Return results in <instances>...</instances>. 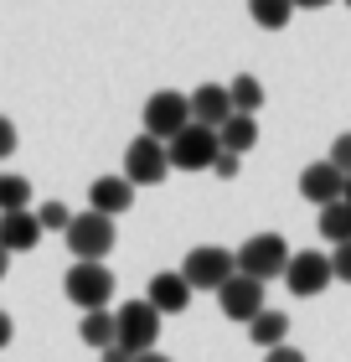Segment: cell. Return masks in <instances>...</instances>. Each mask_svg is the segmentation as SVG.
Listing matches in <instances>:
<instances>
[{"instance_id": "cell-23", "label": "cell", "mask_w": 351, "mask_h": 362, "mask_svg": "<svg viewBox=\"0 0 351 362\" xmlns=\"http://www.w3.org/2000/svg\"><path fill=\"white\" fill-rule=\"evenodd\" d=\"M37 223H42V233H68L73 212L62 207V202H42V207H37Z\"/></svg>"}, {"instance_id": "cell-29", "label": "cell", "mask_w": 351, "mask_h": 362, "mask_svg": "<svg viewBox=\"0 0 351 362\" xmlns=\"http://www.w3.org/2000/svg\"><path fill=\"white\" fill-rule=\"evenodd\" d=\"M98 362H135V352H124L119 341H114V347H104V352H98Z\"/></svg>"}, {"instance_id": "cell-14", "label": "cell", "mask_w": 351, "mask_h": 362, "mask_svg": "<svg viewBox=\"0 0 351 362\" xmlns=\"http://www.w3.org/2000/svg\"><path fill=\"white\" fill-rule=\"evenodd\" d=\"M186 98H191V124L222 129V124L232 119V98H227V88H222V83H202V88L186 93Z\"/></svg>"}, {"instance_id": "cell-2", "label": "cell", "mask_w": 351, "mask_h": 362, "mask_svg": "<svg viewBox=\"0 0 351 362\" xmlns=\"http://www.w3.org/2000/svg\"><path fill=\"white\" fill-rule=\"evenodd\" d=\"M284 269H290V238L284 233H254L248 243H238V274L248 279H284Z\"/></svg>"}, {"instance_id": "cell-21", "label": "cell", "mask_w": 351, "mask_h": 362, "mask_svg": "<svg viewBox=\"0 0 351 362\" xmlns=\"http://www.w3.org/2000/svg\"><path fill=\"white\" fill-rule=\"evenodd\" d=\"M227 98H232V114H258L263 109V83L254 73H238L227 83Z\"/></svg>"}, {"instance_id": "cell-5", "label": "cell", "mask_w": 351, "mask_h": 362, "mask_svg": "<svg viewBox=\"0 0 351 362\" xmlns=\"http://www.w3.org/2000/svg\"><path fill=\"white\" fill-rule=\"evenodd\" d=\"M114 321H119V347L124 352H155V337H160V310L150 300H124L119 310H114Z\"/></svg>"}, {"instance_id": "cell-9", "label": "cell", "mask_w": 351, "mask_h": 362, "mask_svg": "<svg viewBox=\"0 0 351 362\" xmlns=\"http://www.w3.org/2000/svg\"><path fill=\"white\" fill-rule=\"evenodd\" d=\"M331 279H336V269H331V254H321V249L290 254V269H284V285H290V295L310 300V295H321Z\"/></svg>"}, {"instance_id": "cell-22", "label": "cell", "mask_w": 351, "mask_h": 362, "mask_svg": "<svg viewBox=\"0 0 351 362\" xmlns=\"http://www.w3.org/2000/svg\"><path fill=\"white\" fill-rule=\"evenodd\" d=\"M31 207V181L26 176H0V212H26Z\"/></svg>"}, {"instance_id": "cell-32", "label": "cell", "mask_w": 351, "mask_h": 362, "mask_svg": "<svg viewBox=\"0 0 351 362\" xmlns=\"http://www.w3.org/2000/svg\"><path fill=\"white\" fill-rule=\"evenodd\" d=\"M135 362H171V357H160V352H140Z\"/></svg>"}, {"instance_id": "cell-24", "label": "cell", "mask_w": 351, "mask_h": 362, "mask_svg": "<svg viewBox=\"0 0 351 362\" xmlns=\"http://www.w3.org/2000/svg\"><path fill=\"white\" fill-rule=\"evenodd\" d=\"M331 166H336V171H346L351 176V129H346V135H336V145H331Z\"/></svg>"}, {"instance_id": "cell-1", "label": "cell", "mask_w": 351, "mask_h": 362, "mask_svg": "<svg viewBox=\"0 0 351 362\" xmlns=\"http://www.w3.org/2000/svg\"><path fill=\"white\" fill-rule=\"evenodd\" d=\"M68 249L73 259H83V264H104V259L114 254V243H119V233H114V218H104V212H73V223H68Z\"/></svg>"}, {"instance_id": "cell-6", "label": "cell", "mask_w": 351, "mask_h": 362, "mask_svg": "<svg viewBox=\"0 0 351 362\" xmlns=\"http://www.w3.org/2000/svg\"><path fill=\"white\" fill-rule=\"evenodd\" d=\"M165 151H171V171H212V160L222 156V145H217V129L186 124L176 140H165Z\"/></svg>"}, {"instance_id": "cell-12", "label": "cell", "mask_w": 351, "mask_h": 362, "mask_svg": "<svg viewBox=\"0 0 351 362\" xmlns=\"http://www.w3.org/2000/svg\"><path fill=\"white\" fill-rule=\"evenodd\" d=\"M191 285H186V279H181V269H160L155 279H150V290H145V300L150 305H155L160 310V316H181V310H186L191 305Z\"/></svg>"}, {"instance_id": "cell-35", "label": "cell", "mask_w": 351, "mask_h": 362, "mask_svg": "<svg viewBox=\"0 0 351 362\" xmlns=\"http://www.w3.org/2000/svg\"><path fill=\"white\" fill-rule=\"evenodd\" d=\"M346 6H351V0H346Z\"/></svg>"}, {"instance_id": "cell-20", "label": "cell", "mask_w": 351, "mask_h": 362, "mask_svg": "<svg viewBox=\"0 0 351 362\" xmlns=\"http://www.w3.org/2000/svg\"><path fill=\"white\" fill-rule=\"evenodd\" d=\"M248 16H254V26H263V31H284L295 21V0H248Z\"/></svg>"}, {"instance_id": "cell-19", "label": "cell", "mask_w": 351, "mask_h": 362, "mask_svg": "<svg viewBox=\"0 0 351 362\" xmlns=\"http://www.w3.org/2000/svg\"><path fill=\"white\" fill-rule=\"evenodd\" d=\"M315 228H321V238L326 243H351V202H331V207H321L315 212Z\"/></svg>"}, {"instance_id": "cell-10", "label": "cell", "mask_w": 351, "mask_h": 362, "mask_svg": "<svg viewBox=\"0 0 351 362\" xmlns=\"http://www.w3.org/2000/svg\"><path fill=\"white\" fill-rule=\"evenodd\" d=\"M217 305H222V316L227 321H238L248 326L263 310V279H248V274H232L222 290H217Z\"/></svg>"}, {"instance_id": "cell-18", "label": "cell", "mask_w": 351, "mask_h": 362, "mask_svg": "<svg viewBox=\"0 0 351 362\" xmlns=\"http://www.w3.org/2000/svg\"><path fill=\"white\" fill-rule=\"evenodd\" d=\"M78 337L88 341L93 352H104L119 341V321H114V310H83V326H78Z\"/></svg>"}, {"instance_id": "cell-16", "label": "cell", "mask_w": 351, "mask_h": 362, "mask_svg": "<svg viewBox=\"0 0 351 362\" xmlns=\"http://www.w3.org/2000/svg\"><path fill=\"white\" fill-rule=\"evenodd\" d=\"M217 145H222L227 156H248L258 145V119L254 114H232V119L217 129Z\"/></svg>"}, {"instance_id": "cell-15", "label": "cell", "mask_w": 351, "mask_h": 362, "mask_svg": "<svg viewBox=\"0 0 351 362\" xmlns=\"http://www.w3.org/2000/svg\"><path fill=\"white\" fill-rule=\"evenodd\" d=\"M42 243V223H37V212H0V249L6 254H26V249H37Z\"/></svg>"}, {"instance_id": "cell-13", "label": "cell", "mask_w": 351, "mask_h": 362, "mask_svg": "<svg viewBox=\"0 0 351 362\" xmlns=\"http://www.w3.org/2000/svg\"><path fill=\"white\" fill-rule=\"evenodd\" d=\"M88 207L93 212H104V218H119V212L135 207V187H129V176H98L93 187H88Z\"/></svg>"}, {"instance_id": "cell-33", "label": "cell", "mask_w": 351, "mask_h": 362, "mask_svg": "<svg viewBox=\"0 0 351 362\" xmlns=\"http://www.w3.org/2000/svg\"><path fill=\"white\" fill-rule=\"evenodd\" d=\"M6 264H11V254H6V249H0V279H6Z\"/></svg>"}, {"instance_id": "cell-26", "label": "cell", "mask_w": 351, "mask_h": 362, "mask_svg": "<svg viewBox=\"0 0 351 362\" xmlns=\"http://www.w3.org/2000/svg\"><path fill=\"white\" fill-rule=\"evenodd\" d=\"M331 269H336V279H341V285H351V243H341V249L331 254Z\"/></svg>"}, {"instance_id": "cell-31", "label": "cell", "mask_w": 351, "mask_h": 362, "mask_svg": "<svg viewBox=\"0 0 351 362\" xmlns=\"http://www.w3.org/2000/svg\"><path fill=\"white\" fill-rule=\"evenodd\" d=\"M331 0H295V11H326Z\"/></svg>"}, {"instance_id": "cell-8", "label": "cell", "mask_w": 351, "mask_h": 362, "mask_svg": "<svg viewBox=\"0 0 351 362\" xmlns=\"http://www.w3.org/2000/svg\"><path fill=\"white\" fill-rule=\"evenodd\" d=\"M186 124H191V98H186V93L160 88V93H150V98H145V135H155V140H176Z\"/></svg>"}, {"instance_id": "cell-27", "label": "cell", "mask_w": 351, "mask_h": 362, "mask_svg": "<svg viewBox=\"0 0 351 362\" xmlns=\"http://www.w3.org/2000/svg\"><path fill=\"white\" fill-rule=\"evenodd\" d=\"M263 362H305V352H295L290 341H284V347H274V352H263Z\"/></svg>"}, {"instance_id": "cell-34", "label": "cell", "mask_w": 351, "mask_h": 362, "mask_svg": "<svg viewBox=\"0 0 351 362\" xmlns=\"http://www.w3.org/2000/svg\"><path fill=\"white\" fill-rule=\"evenodd\" d=\"M346 202H351V176H346Z\"/></svg>"}, {"instance_id": "cell-17", "label": "cell", "mask_w": 351, "mask_h": 362, "mask_svg": "<svg viewBox=\"0 0 351 362\" xmlns=\"http://www.w3.org/2000/svg\"><path fill=\"white\" fill-rule=\"evenodd\" d=\"M248 337H254L263 352H274V347H284V337H290V316H284V310H269V305H263L258 316L248 321Z\"/></svg>"}, {"instance_id": "cell-4", "label": "cell", "mask_w": 351, "mask_h": 362, "mask_svg": "<svg viewBox=\"0 0 351 362\" xmlns=\"http://www.w3.org/2000/svg\"><path fill=\"white\" fill-rule=\"evenodd\" d=\"M62 295H68L78 310H109V300H114V269L109 264H83V259H73L68 279H62Z\"/></svg>"}, {"instance_id": "cell-25", "label": "cell", "mask_w": 351, "mask_h": 362, "mask_svg": "<svg viewBox=\"0 0 351 362\" xmlns=\"http://www.w3.org/2000/svg\"><path fill=\"white\" fill-rule=\"evenodd\" d=\"M238 171H243V156H227V151H222V156L212 160V176H222V181H232Z\"/></svg>"}, {"instance_id": "cell-28", "label": "cell", "mask_w": 351, "mask_h": 362, "mask_svg": "<svg viewBox=\"0 0 351 362\" xmlns=\"http://www.w3.org/2000/svg\"><path fill=\"white\" fill-rule=\"evenodd\" d=\"M11 151H16V124H11V119H0V160H6Z\"/></svg>"}, {"instance_id": "cell-30", "label": "cell", "mask_w": 351, "mask_h": 362, "mask_svg": "<svg viewBox=\"0 0 351 362\" xmlns=\"http://www.w3.org/2000/svg\"><path fill=\"white\" fill-rule=\"evenodd\" d=\"M11 337H16V321L6 316V310H0V347H11Z\"/></svg>"}, {"instance_id": "cell-3", "label": "cell", "mask_w": 351, "mask_h": 362, "mask_svg": "<svg viewBox=\"0 0 351 362\" xmlns=\"http://www.w3.org/2000/svg\"><path fill=\"white\" fill-rule=\"evenodd\" d=\"M232 274H238V254L222 249V243H196V249L181 259V279H186L191 290H222Z\"/></svg>"}, {"instance_id": "cell-7", "label": "cell", "mask_w": 351, "mask_h": 362, "mask_svg": "<svg viewBox=\"0 0 351 362\" xmlns=\"http://www.w3.org/2000/svg\"><path fill=\"white\" fill-rule=\"evenodd\" d=\"M124 176H129V187H160V181L171 176V151H165V140H155V135L129 140Z\"/></svg>"}, {"instance_id": "cell-11", "label": "cell", "mask_w": 351, "mask_h": 362, "mask_svg": "<svg viewBox=\"0 0 351 362\" xmlns=\"http://www.w3.org/2000/svg\"><path fill=\"white\" fill-rule=\"evenodd\" d=\"M299 197L315 207H331V202H346V171H336L331 160H310L299 171Z\"/></svg>"}]
</instances>
